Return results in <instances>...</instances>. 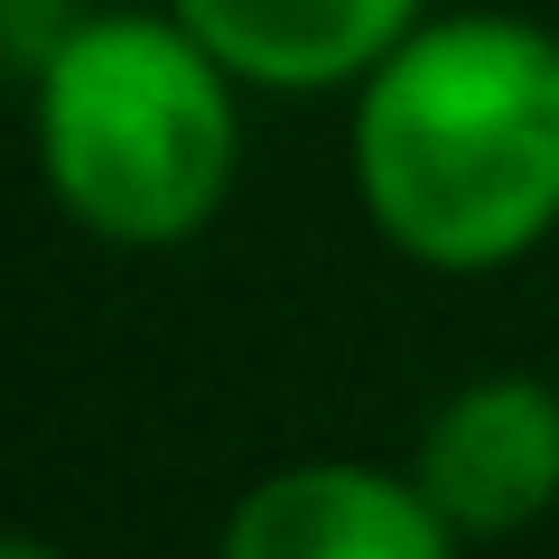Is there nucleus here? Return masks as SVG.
<instances>
[{
	"label": "nucleus",
	"mask_w": 559,
	"mask_h": 559,
	"mask_svg": "<svg viewBox=\"0 0 559 559\" xmlns=\"http://www.w3.org/2000/svg\"><path fill=\"white\" fill-rule=\"evenodd\" d=\"M411 476L429 485L457 540H503L559 513V382L476 373L419 419Z\"/></svg>",
	"instance_id": "20e7f679"
},
{
	"label": "nucleus",
	"mask_w": 559,
	"mask_h": 559,
	"mask_svg": "<svg viewBox=\"0 0 559 559\" xmlns=\"http://www.w3.org/2000/svg\"><path fill=\"white\" fill-rule=\"evenodd\" d=\"M364 224L419 271H503L559 234V28L429 10L345 121Z\"/></svg>",
	"instance_id": "f257e3e1"
},
{
	"label": "nucleus",
	"mask_w": 559,
	"mask_h": 559,
	"mask_svg": "<svg viewBox=\"0 0 559 559\" xmlns=\"http://www.w3.org/2000/svg\"><path fill=\"white\" fill-rule=\"evenodd\" d=\"M457 522L429 503L411 466L299 457L234 495L215 559H457Z\"/></svg>",
	"instance_id": "7ed1b4c3"
},
{
	"label": "nucleus",
	"mask_w": 559,
	"mask_h": 559,
	"mask_svg": "<svg viewBox=\"0 0 559 559\" xmlns=\"http://www.w3.org/2000/svg\"><path fill=\"white\" fill-rule=\"evenodd\" d=\"M0 559H66V550H57V540H28V532H20V540H10Z\"/></svg>",
	"instance_id": "423d86ee"
},
{
	"label": "nucleus",
	"mask_w": 559,
	"mask_h": 559,
	"mask_svg": "<svg viewBox=\"0 0 559 559\" xmlns=\"http://www.w3.org/2000/svg\"><path fill=\"white\" fill-rule=\"evenodd\" d=\"M38 178L66 224L121 252L197 242L242 178V75L178 10H75L28 66Z\"/></svg>",
	"instance_id": "f03ea898"
},
{
	"label": "nucleus",
	"mask_w": 559,
	"mask_h": 559,
	"mask_svg": "<svg viewBox=\"0 0 559 559\" xmlns=\"http://www.w3.org/2000/svg\"><path fill=\"white\" fill-rule=\"evenodd\" d=\"M252 94H355L429 0H168Z\"/></svg>",
	"instance_id": "39448f33"
}]
</instances>
